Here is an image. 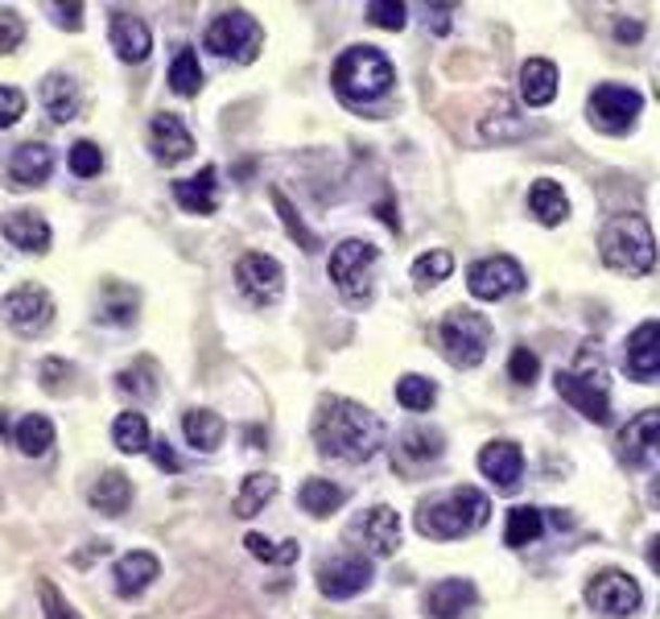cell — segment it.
<instances>
[{
    "label": "cell",
    "instance_id": "1",
    "mask_svg": "<svg viewBox=\"0 0 660 619\" xmlns=\"http://www.w3.org/2000/svg\"><path fill=\"white\" fill-rule=\"evenodd\" d=\"M314 442L327 458L368 463L371 454L384 446V426L347 396H327L314 417Z\"/></svg>",
    "mask_w": 660,
    "mask_h": 619
},
{
    "label": "cell",
    "instance_id": "2",
    "mask_svg": "<svg viewBox=\"0 0 660 619\" xmlns=\"http://www.w3.org/2000/svg\"><path fill=\"white\" fill-rule=\"evenodd\" d=\"M487 513H492V504L479 488H454L450 495L426 500L417 508V529L437 541H450V536H467L471 529L487 525Z\"/></svg>",
    "mask_w": 660,
    "mask_h": 619
},
{
    "label": "cell",
    "instance_id": "3",
    "mask_svg": "<svg viewBox=\"0 0 660 619\" xmlns=\"http://www.w3.org/2000/svg\"><path fill=\"white\" fill-rule=\"evenodd\" d=\"M598 248H602V265L615 268V273H648L657 265V240H652V227L644 215H615L607 219L602 236H598Z\"/></svg>",
    "mask_w": 660,
    "mask_h": 619
},
{
    "label": "cell",
    "instance_id": "4",
    "mask_svg": "<svg viewBox=\"0 0 660 619\" xmlns=\"http://www.w3.org/2000/svg\"><path fill=\"white\" fill-rule=\"evenodd\" d=\"M392 87V62L376 46H351L343 59L334 62V91L347 103L380 100Z\"/></svg>",
    "mask_w": 660,
    "mask_h": 619
},
{
    "label": "cell",
    "instance_id": "5",
    "mask_svg": "<svg viewBox=\"0 0 660 619\" xmlns=\"http://www.w3.org/2000/svg\"><path fill=\"white\" fill-rule=\"evenodd\" d=\"M557 392H561L578 413H586L591 421H611V401H607V364L598 359L595 343H586V348H582L578 368L557 371Z\"/></svg>",
    "mask_w": 660,
    "mask_h": 619
},
{
    "label": "cell",
    "instance_id": "6",
    "mask_svg": "<svg viewBox=\"0 0 660 619\" xmlns=\"http://www.w3.org/2000/svg\"><path fill=\"white\" fill-rule=\"evenodd\" d=\"M437 343H442V355L450 359L454 368H474L483 359L487 343H492V327L474 310H450L442 318V327H437Z\"/></svg>",
    "mask_w": 660,
    "mask_h": 619
},
{
    "label": "cell",
    "instance_id": "7",
    "mask_svg": "<svg viewBox=\"0 0 660 619\" xmlns=\"http://www.w3.org/2000/svg\"><path fill=\"white\" fill-rule=\"evenodd\" d=\"M261 41H265V34H261L256 17H248L244 9H227L206 25V50H215L219 59L252 62L261 54Z\"/></svg>",
    "mask_w": 660,
    "mask_h": 619
},
{
    "label": "cell",
    "instance_id": "8",
    "mask_svg": "<svg viewBox=\"0 0 660 619\" xmlns=\"http://www.w3.org/2000/svg\"><path fill=\"white\" fill-rule=\"evenodd\" d=\"M380 261V252L364 240H343L330 252V281L347 302H368L371 293V265Z\"/></svg>",
    "mask_w": 660,
    "mask_h": 619
},
{
    "label": "cell",
    "instance_id": "9",
    "mask_svg": "<svg viewBox=\"0 0 660 619\" xmlns=\"http://www.w3.org/2000/svg\"><path fill=\"white\" fill-rule=\"evenodd\" d=\"M0 314H4V323L17 330V334L34 339V334L50 330V323H54V298L41 286H17L4 298Z\"/></svg>",
    "mask_w": 660,
    "mask_h": 619
},
{
    "label": "cell",
    "instance_id": "10",
    "mask_svg": "<svg viewBox=\"0 0 660 619\" xmlns=\"http://www.w3.org/2000/svg\"><path fill=\"white\" fill-rule=\"evenodd\" d=\"M591 124L602 128V132H627L632 121L639 116V96L632 87H623V83H602L591 91Z\"/></svg>",
    "mask_w": 660,
    "mask_h": 619
},
{
    "label": "cell",
    "instance_id": "11",
    "mask_svg": "<svg viewBox=\"0 0 660 619\" xmlns=\"http://www.w3.org/2000/svg\"><path fill=\"white\" fill-rule=\"evenodd\" d=\"M586 603L595 607L598 616H611V619L632 616V611L639 607L636 578L623 574V570H602V574L591 578V586H586Z\"/></svg>",
    "mask_w": 660,
    "mask_h": 619
},
{
    "label": "cell",
    "instance_id": "12",
    "mask_svg": "<svg viewBox=\"0 0 660 619\" xmlns=\"http://www.w3.org/2000/svg\"><path fill=\"white\" fill-rule=\"evenodd\" d=\"M619 458L627 467H652L660 458V409L636 413L623 430H619Z\"/></svg>",
    "mask_w": 660,
    "mask_h": 619
},
{
    "label": "cell",
    "instance_id": "13",
    "mask_svg": "<svg viewBox=\"0 0 660 619\" xmlns=\"http://www.w3.org/2000/svg\"><path fill=\"white\" fill-rule=\"evenodd\" d=\"M467 286H471L474 298L495 302V298H504V293L524 289V268L516 265L512 256H487V261L471 265V273H467Z\"/></svg>",
    "mask_w": 660,
    "mask_h": 619
},
{
    "label": "cell",
    "instance_id": "14",
    "mask_svg": "<svg viewBox=\"0 0 660 619\" xmlns=\"http://www.w3.org/2000/svg\"><path fill=\"white\" fill-rule=\"evenodd\" d=\"M371 582V561L368 557H351L339 554L318 566V591L327 598H351L359 595L364 586Z\"/></svg>",
    "mask_w": 660,
    "mask_h": 619
},
{
    "label": "cell",
    "instance_id": "15",
    "mask_svg": "<svg viewBox=\"0 0 660 619\" xmlns=\"http://www.w3.org/2000/svg\"><path fill=\"white\" fill-rule=\"evenodd\" d=\"M236 281L244 289L252 302H272L277 293H281V281H285V273L281 265L265 256V252H248L240 256V265H236Z\"/></svg>",
    "mask_w": 660,
    "mask_h": 619
},
{
    "label": "cell",
    "instance_id": "16",
    "mask_svg": "<svg viewBox=\"0 0 660 619\" xmlns=\"http://www.w3.org/2000/svg\"><path fill=\"white\" fill-rule=\"evenodd\" d=\"M355 533L364 536V545L376 557H392L396 545H401V516L392 513L389 504H376V508H368L355 520Z\"/></svg>",
    "mask_w": 660,
    "mask_h": 619
},
{
    "label": "cell",
    "instance_id": "17",
    "mask_svg": "<svg viewBox=\"0 0 660 619\" xmlns=\"http://www.w3.org/2000/svg\"><path fill=\"white\" fill-rule=\"evenodd\" d=\"M149 144H153V157L165 162V165L186 162V157L194 153V137H190V128H186L178 116H169V112L153 116V124H149Z\"/></svg>",
    "mask_w": 660,
    "mask_h": 619
},
{
    "label": "cell",
    "instance_id": "18",
    "mask_svg": "<svg viewBox=\"0 0 660 619\" xmlns=\"http://www.w3.org/2000/svg\"><path fill=\"white\" fill-rule=\"evenodd\" d=\"M479 471L487 475L495 488L516 492V488H520V475H524V454H520L516 442H487L483 454H479Z\"/></svg>",
    "mask_w": 660,
    "mask_h": 619
},
{
    "label": "cell",
    "instance_id": "19",
    "mask_svg": "<svg viewBox=\"0 0 660 619\" xmlns=\"http://www.w3.org/2000/svg\"><path fill=\"white\" fill-rule=\"evenodd\" d=\"M479 603V591L467 578H446L426 595V616L430 619H462Z\"/></svg>",
    "mask_w": 660,
    "mask_h": 619
},
{
    "label": "cell",
    "instance_id": "20",
    "mask_svg": "<svg viewBox=\"0 0 660 619\" xmlns=\"http://www.w3.org/2000/svg\"><path fill=\"white\" fill-rule=\"evenodd\" d=\"M50 169H54V153L38 141H25L13 149V157H9V182L13 186H41L50 178Z\"/></svg>",
    "mask_w": 660,
    "mask_h": 619
},
{
    "label": "cell",
    "instance_id": "21",
    "mask_svg": "<svg viewBox=\"0 0 660 619\" xmlns=\"http://www.w3.org/2000/svg\"><path fill=\"white\" fill-rule=\"evenodd\" d=\"M627 376L636 380H652L660 376V323H644V327L627 339V359H623Z\"/></svg>",
    "mask_w": 660,
    "mask_h": 619
},
{
    "label": "cell",
    "instance_id": "22",
    "mask_svg": "<svg viewBox=\"0 0 660 619\" xmlns=\"http://www.w3.org/2000/svg\"><path fill=\"white\" fill-rule=\"evenodd\" d=\"M157 574H162V561L149 554V549H132V554H124L120 561H116V570H112V578H116V595L120 598L141 595Z\"/></svg>",
    "mask_w": 660,
    "mask_h": 619
},
{
    "label": "cell",
    "instance_id": "23",
    "mask_svg": "<svg viewBox=\"0 0 660 619\" xmlns=\"http://www.w3.org/2000/svg\"><path fill=\"white\" fill-rule=\"evenodd\" d=\"M112 50H116L124 62H144L149 50H153L149 25H144L141 17H132V13H116V17H112Z\"/></svg>",
    "mask_w": 660,
    "mask_h": 619
},
{
    "label": "cell",
    "instance_id": "24",
    "mask_svg": "<svg viewBox=\"0 0 660 619\" xmlns=\"http://www.w3.org/2000/svg\"><path fill=\"white\" fill-rule=\"evenodd\" d=\"M0 227H4V240L21 252H46L50 248V224L38 211H13V215H4Z\"/></svg>",
    "mask_w": 660,
    "mask_h": 619
},
{
    "label": "cell",
    "instance_id": "25",
    "mask_svg": "<svg viewBox=\"0 0 660 619\" xmlns=\"http://www.w3.org/2000/svg\"><path fill=\"white\" fill-rule=\"evenodd\" d=\"M520 96L529 108H545L557 96V66L549 59H529L520 66Z\"/></svg>",
    "mask_w": 660,
    "mask_h": 619
},
{
    "label": "cell",
    "instance_id": "26",
    "mask_svg": "<svg viewBox=\"0 0 660 619\" xmlns=\"http://www.w3.org/2000/svg\"><path fill=\"white\" fill-rule=\"evenodd\" d=\"M215 165H203L194 178H182V182H174V199L182 211L190 215H211L215 211Z\"/></svg>",
    "mask_w": 660,
    "mask_h": 619
},
{
    "label": "cell",
    "instance_id": "27",
    "mask_svg": "<svg viewBox=\"0 0 660 619\" xmlns=\"http://www.w3.org/2000/svg\"><path fill=\"white\" fill-rule=\"evenodd\" d=\"M87 500H91V508H100V513L120 516L124 508H128V500H132V483H128L124 471H103L100 479L91 483Z\"/></svg>",
    "mask_w": 660,
    "mask_h": 619
},
{
    "label": "cell",
    "instance_id": "28",
    "mask_svg": "<svg viewBox=\"0 0 660 619\" xmlns=\"http://www.w3.org/2000/svg\"><path fill=\"white\" fill-rule=\"evenodd\" d=\"M41 103H46V112L54 116L59 124L75 121L79 116V87H75V79H66V75H46V83H41Z\"/></svg>",
    "mask_w": 660,
    "mask_h": 619
},
{
    "label": "cell",
    "instance_id": "29",
    "mask_svg": "<svg viewBox=\"0 0 660 619\" xmlns=\"http://www.w3.org/2000/svg\"><path fill=\"white\" fill-rule=\"evenodd\" d=\"M529 206H533V215L545 227H557L570 215V199H566V190L554 178H536L533 190H529Z\"/></svg>",
    "mask_w": 660,
    "mask_h": 619
},
{
    "label": "cell",
    "instance_id": "30",
    "mask_svg": "<svg viewBox=\"0 0 660 619\" xmlns=\"http://www.w3.org/2000/svg\"><path fill=\"white\" fill-rule=\"evenodd\" d=\"M224 430H227L224 417L211 409H190L182 417V433L194 451H215V446L224 442Z\"/></svg>",
    "mask_w": 660,
    "mask_h": 619
},
{
    "label": "cell",
    "instance_id": "31",
    "mask_svg": "<svg viewBox=\"0 0 660 619\" xmlns=\"http://www.w3.org/2000/svg\"><path fill=\"white\" fill-rule=\"evenodd\" d=\"M13 442H17V451L25 454V458H41V454L54 446V421L41 417V413H29V417H21L17 421Z\"/></svg>",
    "mask_w": 660,
    "mask_h": 619
},
{
    "label": "cell",
    "instance_id": "32",
    "mask_svg": "<svg viewBox=\"0 0 660 619\" xmlns=\"http://www.w3.org/2000/svg\"><path fill=\"white\" fill-rule=\"evenodd\" d=\"M277 495V475H268V471H256V475H248L244 483H240V495H236V516H256L261 508H265L268 500Z\"/></svg>",
    "mask_w": 660,
    "mask_h": 619
},
{
    "label": "cell",
    "instance_id": "33",
    "mask_svg": "<svg viewBox=\"0 0 660 619\" xmlns=\"http://www.w3.org/2000/svg\"><path fill=\"white\" fill-rule=\"evenodd\" d=\"M442 454V433L433 430H409L401 438V454H396V467H417V463H433Z\"/></svg>",
    "mask_w": 660,
    "mask_h": 619
},
{
    "label": "cell",
    "instance_id": "34",
    "mask_svg": "<svg viewBox=\"0 0 660 619\" xmlns=\"http://www.w3.org/2000/svg\"><path fill=\"white\" fill-rule=\"evenodd\" d=\"M297 500H302V508L314 516H330L343 500H347V492L339 488V483H330V479H306L302 483V492H297Z\"/></svg>",
    "mask_w": 660,
    "mask_h": 619
},
{
    "label": "cell",
    "instance_id": "35",
    "mask_svg": "<svg viewBox=\"0 0 660 619\" xmlns=\"http://www.w3.org/2000/svg\"><path fill=\"white\" fill-rule=\"evenodd\" d=\"M112 442L120 446L124 454H141L149 451L153 442H149V421H144V413H120L116 417V426H112Z\"/></svg>",
    "mask_w": 660,
    "mask_h": 619
},
{
    "label": "cell",
    "instance_id": "36",
    "mask_svg": "<svg viewBox=\"0 0 660 619\" xmlns=\"http://www.w3.org/2000/svg\"><path fill=\"white\" fill-rule=\"evenodd\" d=\"M169 87L178 91V96H199V87H203V66H199V54L182 46L174 62H169Z\"/></svg>",
    "mask_w": 660,
    "mask_h": 619
},
{
    "label": "cell",
    "instance_id": "37",
    "mask_svg": "<svg viewBox=\"0 0 660 619\" xmlns=\"http://www.w3.org/2000/svg\"><path fill=\"white\" fill-rule=\"evenodd\" d=\"M541 529H545V516L536 513V508H512V513H508V529H504V541H508L512 549H520V545L536 541V536H541Z\"/></svg>",
    "mask_w": 660,
    "mask_h": 619
},
{
    "label": "cell",
    "instance_id": "38",
    "mask_svg": "<svg viewBox=\"0 0 660 619\" xmlns=\"http://www.w3.org/2000/svg\"><path fill=\"white\" fill-rule=\"evenodd\" d=\"M116 384H120V392L141 396V401L157 396V368H153V359H137L132 368H124L120 376H116Z\"/></svg>",
    "mask_w": 660,
    "mask_h": 619
},
{
    "label": "cell",
    "instance_id": "39",
    "mask_svg": "<svg viewBox=\"0 0 660 619\" xmlns=\"http://www.w3.org/2000/svg\"><path fill=\"white\" fill-rule=\"evenodd\" d=\"M454 268V256L446 252V248H433V252H426V256H417L412 261V281L417 286H433V281H446Z\"/></svg>",
    "mask_w": 660,
    "mask_h": 619
},
{
    "label": "cell",
    "instance_id": "40",
    "mask_svg": "<svg viewBox=\"0 0 660 619\" xmlns=\"http://www.w3.org/2000/svg\"><path fill=\"white\" fill-rule=\"evenodd\" d=\"M433 396H437V389H433V380H426V376H401V384H396V401L412 413L430 409Z\"/></svg>",
    "mask_w": 660,
    "mask_h": 619
},
{
    "label": "cell",
    "instance_id": "41",
    "mask_svg": "<svg viewBox=\"0 0 660 619\" xmlns=\"http://www.w3.org/2000/svg\"><path fill=\"white\" fill-rule=\"evenodd\" d=\"M244 545H248V554H252V557H261V561H277V566H289V561H297V557H302L297 541H281V545H272L268 536L248 533Z\"/></svg>",
    "mask_w": 660,
    "mask_h": 619
},
{
    "label": "cell",
    "instance_id": "42",
    "mask_svg": "<svg viewBox=\"0 0 660 619\" xmlns=\"http://www.w3.org/2000/svg\"><path fill=\"white\" fill-rule=\"evenodd\" d=\"M272 206L281 211V224H285L289 236H293L297 244L306 248V252H318V236H314V231H309V227L297 219V211H293V203L285 199V190H272Z\"/></svg>",
    "mask_w": 660,
    "mask_h": 619
},
{
    "label": "cell",
    "instance_id": "43",
    "mask_svg": "<svg viewBox=\"0 0 660 619\" xmlns=\"http://www.w3.org/2000/svg\"><path fill=\"white\" fill-rule=\"evenodd\" d=\"M132 310H137V293L132 289H103V323H132Z\"/></svg>",
    "mask_w": 660,
    "mask_h": 619
},
{
    "label": "cell",
    "instance_id": "44",
    "mask_svg": "<svg viewBox=\"0 0 660 619\" xmlns=\"http://www.w3.org/2000/svg\"><path fill=\"white\" fill-rule=\"evenodd\" d=\"M71 174H79V178H96L103 169V153H100V144L96 141H75L71 144Z\"/></svg>",
    "mask_w": 660,
    "mask_h": 619
},
{
    "label": "cell",
    "instance_id": "45",
    "mask_svg": "<svg viewBox=\"0 0 660 619\" xmlns=\"http://www.w3.org/2000/svg\"><path fill=\"white\" fill-rule=\"evenodd\" d=\"M368 21H371V25H380V29H405V21H409V9H405L401 0H371V4H368Z\"/></svg>",
    "mask_w": 660,
    "mask_h": 619
},
{
    "label": "cell",
    "instance_id": "46",
    "mask_svg": "<svg viewBox=\"0 0 660 619\" xmlns=\"http://www.w3.org/2000/svg\"><path fill=\"white\" fill-rule=\"evenodd\" d=\"M21 41H25V21L13 9H0V54L17 50Z\"/></svg>",
    "mask_w": 660,
    "mask_h": 619
},
{
    "label": "cell",
    "instance_id": "47",
    "mask_svg": "<svg viewBox=\"0 0 660 619\" xmlns=\"http://www.w3.org/2000/svg\"><path fill=\"white\" fill-rule=\"evenodd\" d=\"M25 116V96L17 87H0V128H13Z\"/></svg>",
    "mask_w": 660,
    "mask_h": 619
},
{
    "label": "cell",
    "instance_id": "48",
    "mask_svg": "<svg viewBox=\"0 0 660 619\" xmlns=\"http://www.w3.org/2000/svg\"><path fill=\"white\" fill-rule=\"evenodd\" d=\"M536 368H541V364H536V355L529 348H516L512 351V364H508V371H512L516 384H533Z\"/></svg>",
    "mask_w": 660,
    "mask_h": 619
},
{
    "label": "cell",
    "instance_id": "49",
    "mask_svg": "<svg viewBox=\"0 0 660 619\" xmlns=\"http://www.w3.org/2000/svg\"><path fill=\"white\" fill-rule=\"evenodd\" d=\"M41 607H46V619H79L75 616V607H71V603H66L50 582L41 586Z\"/></svg>",
    "mask_w": 660,
    "mask_h": 619
},
{
    "label": "cell",
    "instance_id": "50",
    "mask_svg": "<svg viewBox=\"0 0 660 619\" xmlns=\"http://www.w3.org/2000/svg\"><path fill=\"white\" fill-rule=\"evenodd\" d=\"M62 380H71V368H66L62 359H46V364H41V389L62 392Z\"/></svg>",
    "mask_w": 660,
    "mask_h": 619
},
{
    "label": "cell",
    "instance_id": "51",
    "mask_svg": "<svg viewBox=\"0 0 660 619\" xmlns=\"http://www.w3.org/2000/svg\"><path fill=\"white\" fill-rule=\"evenodd\" d=\"M149 451H153V463H157V467H162V471H182V458H178V454H174V446H169V442H165V438H157V442H153V446H149Z\"/></svg>",
    "mask_w": 660,
    "mask_h": 619
},
{
    "label": "cell",
    "instance_id": "52",
    "mask_svg": "<svg viewBox=\"0 0 660 619\" xmlns=\"http://www.w3.org/2000/svg\"><path fill=\"white\" fill-rule=\"evenodd\" d=\"M615 38L619 41H639L644 38V25L632 17H615Z\"/></svg>",
    "mask_w": 660,
    "mask_h": 619
},
{
    "label": "cell",
    "instance_id": "53",
    "mask_svg": "<svg viewBox=\"0 0 660 619\" xmlns=\"http://www.w3.org/2000/svg\"><path fill=\"white\" fill-rule=\"evenodd\" d=\"M54 13H59V25H66V29L82 25V4H54Z\"/></svg>",
    "mask_w": 660,
    "mask_h": 619
},
{
    "label": "cell",
    "instance_id": "54",
    "mask_svg": "<svg viewBox=\"0 0 660 619\" xmlns=\"http://www.w3.org/2000/svg\"><path fill=\"white\" fill-rule=\"evenodd\" d=\"M430 29L433 34H446V29H450V17H446V13H450V9H446V4H442V9H437V4H430Z\"/></svg>",
    "mask_w": 660,
    "mask_h": 619
},
{
    "label": "cell",
    "instance_id": "55",
    "mask_svg": "<svg viewBox=\"0 0 660 619\" xmlns=\"http://www.w3.org/2000/svg\"><path fill=\"white\" fill-rule=\"evenodd\" d=\"M648 561H652V570H660V536L652 541V549H648Z\"/></svg>",
    "mask_w": 660,
    "mask_h": 619
},
{
    "label": "cell",
    "instance_id": "56",
    "mask_svg": "<svg viewBox=\"0 0 660 619\" xmlns=\"http://www.w3.org/2000/svg\"><path fill=\"white\" fill-rule=\"evenodd\" d=\"M652 500L660 504V475H657V483H652Z\"/></svg>",
    "mask_w": 660,
    "mask_h": 619
}]
</instances>
